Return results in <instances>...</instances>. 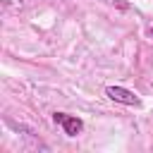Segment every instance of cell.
Returning a JSON list of instances; mask_svg holds the SVG:
<instances>
[{"instance_id": "obj_2", "label": "cell", "mask_w": 153, "mask_h": 153, "mask_svg": "<svg viewBox=\"0 0 153 153\" xmlns=\"http://www.w3.org/2000/svg\"><path fill=\"white\" fill-rule=\"evenodd\" d=\"M105 96L110 100H115V103H122V105H141L139 96L131 93V91H127V88H122V86H108Z\"/></svg>"}, {"instance_id": "obj_3", "label": "cell", "mask_w": 153, "mask_h": 153, "mask_svg": "<svg viewBox=\"0 0 153 153\" xmlns=\"http://www.w3.org/2000/svg\"><path fill=\"white\" fill-rule=\"evenodd\" d=\"M148 36H151V38H153V26H151V31H148Z\"/></svg>"}, {"instance_id": "obj_1", "label": "cell", "mask_w": 153, "mask_h": 153, "mask_svg": "<svg viewBox=\"0 0 153 153\" xmlns=\"http://www.w3.org/2000/svg\"><path fill=\"white\" fill-rule=\"evenodd\" d=\"M53 120H55V124H60V127L65 129L67 136H76V134H81V129H84V122H81L79 117H74V115H67V112H55Z\"/></svg>"}]
</instances>
